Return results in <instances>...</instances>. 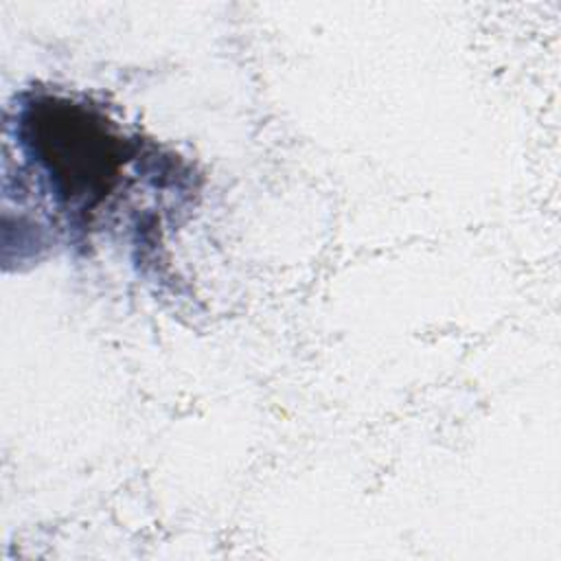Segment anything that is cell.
<instances>
[{"mask_svg":"<svg viewBox=\"0 0 561 561\" xmlns=\"http://www.w3.org/2000/svg\"><path fill=\"white\" fill-rule=\"evenodd\" d=\"M7 134L18 156V206L35 197L33 210L44 215L37 228L53 230V245L96 230L101 213L114 210L129 188V167L142 158L140 142L99 107L53 94H24Z\"/></svg>","mask_w":561,"mask_h":561,"instance_id":"1","label":"cell"}]
</instances>
